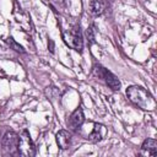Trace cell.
I'll return each mask as SVG.
<instances>
[{
    "label": "cell",
    "instance_id": "obj_1",
    "mask_svg": "<svg viewBox=\"0 0 157 157\" xmlns=\"http://www.w3.org/2000/svg\"><path fill=\"white\" fill-rule=\"evenodd\" d=\"M126 96L128 98L136 104L137 107H140L141 109L145 110H152L156 107V102L152 98V96L142 87L139 86H130L126 90Z\"/></svg>",
    "mask_w": 157,
    "mask_h": 157
},
{
    "label": "cell",
    "instance_id": "obj_2",
    "mask_svg": "<svg viewBox=\"0 0 157 157\" xmlns=\"http://www.w3.org/2000/svg\"><path fill=\"white\" fill-rule=\"evenodd\" d=\"M63 39H64L65 44L67 47H70L71 49H74V50L81 52L82 48H83L82 34H81V31H80V27L78 26H75L72 28L66 29L63 33Z\"/></svg>",
    "mask_w": 157,
    "mask_h": 157
},
{
    "label": "cell",
    "instance_id": "obj_3",
    "mask_svg": "<svg viewBox=\"0 0 157 157\" xmlns=\"http://www.w3.org/2000/svg\"><path fill=\"white\" fill-rule=\"evenodd\" d=\"M17 152L25 157H32L36 155V147L33 141L28 134V131L23 130L18 135V144H17Z\"/></svg>",
    "mask_w": 157,
    "mask_h": 157
},
{
    "label": "cell",
    "instance_id": "obj_4",
    "mask_svg": "<svg viewBox=\"0 0 157 157\" xmlns=\"http://www.w3.org/2000/svg\"><path fill=\"white\" fill-rule=\"evenodd\" d=\"M18 135L13 131H7L1 139V146L5 153H13L17 151Z\"/></svg>",
    "mask_w": 157,
    "mask_h": 157
},
{
    "label": "cell",
    "instance_id": "obj_5",
    "mask_svg": "<svg viewBox=\"0 0 157 157\" xmlns=\"http://www.w3.org/2000/svg\"><path fill=\"white\" fill-rule=\"evenodd\" d=\"M83 120H85L83 112H82L81 108H77V109H75V110L72 112V114L69 117V119H67V126H69V129H71V130H77V129L82 125Z\"/></svg>",
    "mask_w": 157,
    "mask_h": 157
},
{
    "label": "cell",
    "instance_id": "obj_6",
    "mask_svg": "<svg viewBox=\"0 0 157 157\" xmlns=\"http://www.w3.org/2000/svg\"><path fill=\"white\" fill-rule=\"evenodd\" d=\"M101 77H102V78H104L105 83H107V85H108L113 91H119V90H120V81H119V80H118V77H117L114 74H112L110 71H108V70L103 69Z\"/></svg>",
    "mask_w": 157,
    "mask_h": 157
},
{
    "label": "cell",
    "instance_id": "obj_7",
    "mask_svg": "<svg viewBox=\"0 0 157 157\" xmlns=\"http://www.w3.org/2000/svg\"><path fill=\"white\" fill-rule=\"evenodd\" d=\"M71 140H72V136L69 131L66 130H60L58 134H56V144L59 145L60 148L65 150V148H69V146L71 145Z\"/></svg>",
    "mask_w": 157,
    "mask_h": 157
},
{
    "label": "cell",
    "instance_id": "obj_8",
    "mask_svg": "<svg viewBox=\"0 0 157 157\" xmlns=\"http://www.w3.org/2000/svg\"><path fill=\"white\" fill-rule=\"evenodd\" d=\"M141 153L146 156H156L157 155V141L153 139L145 140L141 146Z\"/></svg>",
    "mask_w": 157,
    "mask_h": 157
},
{
    "label": "cell",
    "instance_id": "obj_9",
    "mask_svg": "<svg viewBox=\"0 0 157 157\" xmlns=\"http://www.w3.org/2000/svg\"><path fill=\"white\" fill-rule=\"evenodd\" d=\"M105 135H107V129H105V126L102 125V124H94V128H93V130H92V132L90 134L88 137H90L91 141L98 142V141H101Z\"/></svg>",
    "mask_w": 157,
    "mask_h": 157
},
{
    "label": "cell",
    "instance_id": "obj_10",
    "mask_svg": "<svg viewBox=\"0 0 157 157\" xmlns=\"http://www.w3.org/2000/svg\"><path fill=\"white\" fill-rule=\"evenodd\" d=\"M90 11L93 15H101L104 11V1L103 0H91Z\"/></svg>",
    "mask_w": 157,
    "mask_h": 157
},
{
    "label": "cell",
    "instance_id": "obj_11",
    "mask_svg": "<svg viewBox=\"0 0 157 157\" xmlns=\"http://www.w3.org/2000/svg\"><path fill=\"white\" fill-rule=\"evenodd\" d=\"M6 42H7V44H9L13 50H16V52H18V53H25V49H23L20 44H17V43L13 40V38H11V37H10V38H7V39H6Z\"/></svg>",
    "mask_w": 157,
    "mask_h": 157
},
{
    "label": "cell",
    "instance_id": "obj_12",
    "mask_svg": "<svg viewBox=\"0 0 157 157\" xmlns=\"http://www.w3.org/2000/svg\"><path fill=\"white\" fill-rule=\"evenodd\" d=\"M87 38H88L91 42H93V39H94V37H93V28H92V27H90V28L87 29Z\"/></svg>",
    "mask_w": 157,
    "mask_h": 157
},
{
    "label": "cell",
    "instance_id": "obj_13",
    "mask_svg": "<svg viewBox=\"0 0 157 157\" xmlns=\"http://www.w3.org/2000/svg\"><path fill=\"white\" fill-rule=\"evenodd\" d=\"M53 2H55V4H63L64 2V0H52Z\"/></svg>",
    "mask_w": 157,
    "mask_h": 157
}]
</instances>
